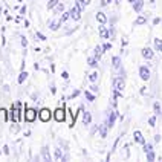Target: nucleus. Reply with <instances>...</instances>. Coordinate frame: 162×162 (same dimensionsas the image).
Segmentation results:
<instances>
[{"label":"nucleus","instance_id":"nucleus-4","mask_svg":"<svg viewBox=\"0 0 162 162\" xmlns=\"http://www.w3.org/2000/svg\"><path fill=\"white\" fill-rule=\"evenodd\" d=\"M139 77L142 78L144 81L150 80V71H148V67H145V66H141L139 67Z\"/></svg>","mask_w":162,"mask_h":162},{"label":"nucleus","instance_id":"nucleus-29","mask_svg":"<svg viewBox=\"0 0 162 162\" xmlns=\"http://www.w3.org/2000/svg\"><path fill=\"white\" fill-rule=\"evenodd\" d=\"M84 96H86V98H87L89 101H93V99H95V96H93V95H92V93H90L89 90H86V92H84Z\"/></svg>","mask_w":162,"mask_h":162},{"label":"nucleus","instance_id":"nucleus-20","mask_svg":"<svg viewBox=\"0 0 162 162\" xmlns=\"http://www.w3.org/2000/svg\"><path fill=\"white\" fill-rule=\"evenodd\" d=\"M60 25H61V22H60V20H55V22L51 23V29H52V31H57Z\"/></svg>","mask_w":162,"mask_h":162},{"label":"nucleus","instance_id":"nucleus-31","mask_svg":"<svg viewBox=\"0 0 162 162\" xmlns=\"http://www.w3.org/2000/svg\"><path fill=\"white\" fill-rule=\"evenodd\" d=\"M55 11H57V12H63V11H64V6H63V3H58V5L55 6Z\"/></svg>","mask_w":162,"mask_h":162},{"label":"nucleus","instance_id":"nucleus-5","mask_svg":"<svg viewBox=\"0 0 162 162\" xmlns=\"http://www.w3.org/2000/svg\"><path fill=\"white\" fill-rule=\"evenodd\" d=\"M40 119L43 122H47L51 119V110L49 109H41L40 110Z\"/></svg>","mask_w":162,"mask_h":162},{"label":"nucleus","instance_id":"nucleus-30","mask_svg":"<svg viewBox=\"0 0 162 162\" xmlns=\"http://www.w3.org/2000/svg\"><path fill=\"white\" fill-rule=\"evenodd\" d=\"M107 127H109L107 124H104V125L101 127V136H103V138H104V136L107 135Z\"/></svg>","mask_w":162,"mask_h":162},{"label":"nucleus","instance_id":"nucleus-19","mask_svg":"<svg viewBox=\"0 0 162 162\" xmlns=\"http://www.w3.org/2000/svg\"><path fill=\"white\" fill-rule=\"evenodd\" d=\"M26 78H28V74L25 71H22V74L18 77V84H23V81H26Z\"/></svg>","mask_w":162,"mask_h":162},{"label":"nucleus","instance_id":"nucleus-27","mask_svg":"<svg viewBox=\"0 0 162 162\" xmlns=\"http://www.w3.org/2000/svg\"><path fill=\"white\" fill-rule=\"evenodd\" d=\"M89 80L92 81V83H95V81L98 80V72H92V74L89 75Z\"/></svg>","mask_w":162,"mask_h":162},{"label":"nucleus","instance_id":"nucleus-21","mask_svg":"<svg viewBox=\"0 0 162 162\" xmlns=\"http://www.w3.org/2000/svg\"><path fill=\"white\" fill-rule=\"evenodd\" d=\"M63 158V152L61 148H55V161H60Z\"/></svg>","mask_w":162,"mask_h":162},{"label":"nucleus","instance_id":"nucleus-33","mask_svg":"<svg viewBox=\"0 0 162 162\" xmlns=\"http://www.w3.org/2000/svg\"><path fill=\"white\" fill-rule=\"evenodd\" d=\"M147 161H155V153H153V150L147 153Z\"/></svg>","mask_w":162,"mask_h":162},{"label":"nucleus","instance_id":"nucleus-10","mask_svg":"<svg viewBox=\"0 0 162 162\" xmlns=\"http://www.w3.org/2000/svg\"><path fill=\"white\" fill-rule=\"evenodd\" d=\"M142 57H144V58H147V60L153 58V51H152L150 47H145V49H142Z\"/></svg>","mask_w":162,"mask_h":162},{"label":"nucleus","instance_id":"nucleus-22","mask_svg":"<svg viewBox=\"0 0 162 162\" xmlns=\"http://www.w3.org/2000/svg\"><path fill=\"white\" fill-rule=\"evenodd\" d=\"M104 51H103V47L101 46H96V49H95V57L99 60V57H101V54H103Z\"/></svg>","mask_w":162,"mask_h":162},{"label":"nucleus","instance_id":"nucleus-23","mask_svg":"<svg viewBox=\"0 0 162 162\" xmlns=\"http://www.w3.org/2000/svg\"><path fill=\"white\" fill-rule=\"evenodd\" d=\"M96 64H98V58H96V57H92V58H89V66L95 67Z\"/></svg>","mask_w":162,"mask_h":162},{"label":"nucleus","instance_id":"nucleus-15","mask_svg":"<svg viewBox=\"0 0 162 162\" xmlns=\"http://www.w3.org/2000/svg\"><path fill=\"white\" fill-rule=\"evenodd\" d=\"M8 121V112L5 109H0V122H6Z\"/></svg>","mask_w":162,"mask_h":162},{"label":"nucleus","instance_id":"nucleus-42","mask_svg":"<svg viewBox=\"0 0 162 162\" xmlns=\"http://www.w3.org/2000/svg\"><path fill=\"white\" fill-rule=\"evenodd\" d=\"M78 93H80V92H78V90H77V92H74V93H72V95H71V99H72V98H75V96H77V95H78Z\"/></svg>","mask_w":162,"mask_h":162},{"label":"nucleus","instance_id":"nucleus-44","mask_svg":"<svg viewBox=\"0 0 162 162\" xmlns=\"http://www.w3.org/2000/svg\"><path fill=\"white\" fill-rule=\"evenodd\" d=\"M155 141H156V142H159V141H161V136H159V135H156V136H155Z\"/></svg>","mask_w":162,"mask_h":162},{"label":"nucleus","instance_id":"nucleus-2","mask_svg":"<svg viewBox=\"0 0 162 162\" xmlns=\"http://www.w3.org/2000/svg\"><path fill=\"white\" fill-rule=\"evenodd\" d=\"M35 118H37V112H35L34 109H28L26 113H25V121L34 122L35 121Z\"/></svg>","mask_w":162,"mask_h":162},{"label":"nucleus","instance_id":"nucleus-32","mask_svg":"<svg viewBox=\"0 0 162 162\" xmlns=\"http://www.w3.org/2000/svg\"><path fill=\"white\" fill-rule=\"evenodd\" d=\"M152 150H153L152 144H144V152H145V153H148V152H152Z\"/></svg>","mask_w":162,"mask_h":162},{"label":"nucleus","instance_id":"nucleus-34","mask_svg":"<svg viewBox=\"0 0 162 162\" xmlns=\"http://www.w3.org/2000/svg\"><path fill=\"white\" fill-rule=\"evenodd\" d=\"M35 35H37V37H38V40H41V41L46 40V37H44V35H43L41 32H35Z\"/></svg>","mask_w":162,"mask_h":162},{"label":"nucleus","instance_id":"nucleus-45","mask_svg":"<svg viewBox=\"0 0 162 162\" xmlns=\"http://www.w3.org/2000/svg\"><path fill=\"white\" fill-rule=\"evenodd\" d=\"M128 2H130V3H133V2H135V0H128Z\"/></svg>","mask_w":162,"mask_h":162},{"label":"nucleus","instance_id":"nucleus-13","mask_svg":"<svg viewBox=\"0 0 162 162\" xmlns=\"http://www.w3.org/2000/svg\"><path fill=\"white\" fill-rule=\"evenodd\" d=\"M41 159H43V161H51V156H49V150H47V147H44V148L41 150Z\"/></svg>","mask_w":162,"mask_h":162},{"label":"nucleus","instance_id":"nucleus-3","mask_svg":"<svg viewBox=\"0 0 162 162\" xmlns=\"http://www.w3.org/2000/svg\"><path fill=\"white\" fill-rule=\"evenodd\" d=\"M71 17H72L74 20H80L81 18V8L78 5L72 6V9H71Z\"/></svg>","mask_w":162,"mask_h":162},{"label":"nucleus","instance_id":"nucleus-28","mask_svg":"<svg viewBox=\"0 0 162 162\" xmlns=\"http://www.w3.org/2000/svg\"><path fill=\"white\" fill-rule=\"evenodd\" d=\"M145 22H147V18L141 15V17H138V18H136V22H135V23H136V25H144Z\"/></svg>","mask_w":162,"mask_h":162},{"label":"nucleus","instance_id":"nucleus-35","mask_svg":"<svg viewBox=\"0 0 162 162\" xmlns=\"http://www.w3.org/2000/svg\"><path fill=\"white\" fill-rule=\"evenodd\" d=\"M110 47H112V44H110V43H106V44H104V46H103V51H104V52H106V51H109V49H110Z\"/></svg>","mask_w":162,"mask_h":162},{"label":"nucleus","instance_id":"nucleus-36","mask_svg":"<svg viewBox=\"0 0 162 162\" xmlns=\"http://www.w3.org/2000/svg\"><path fill=\"white\" fill-rule=\"evenodd\" d=\"M155 110H156V113H158V115H159V113H161V106H159V104H158V103H156V104H155Z\"/></svg>","mask_w":162,"mask_h":162},{"label":"nucleus","instance_id":"nucleus-1","mask_svg":"<svg viewBox=\"0 0 162 162\" xmlns=\"http://www.w3.org/2000/svg\"><path fill=\"white\" fill-rule=\"evenodd\" d=\"M20 107H22V103H17L14 107H11V119L14 122H18L20 118H18V112H20Z\"/></svg>","mask_w":162,"mask_h":162},{"label":"nucleus","instance_id":"nucleus-12","mask_svg":"<svg viewBox=\"0 0 162 162\" xmlns=\"http://www.w3.org/2000/svg\"><path fill=\"white\" fill-rule=\"evenodd\" d=\"M96 20H98L101 25H104V23L107 22V15H106L104 12H96Z\"/></svg>","mask_w":162,"mask_h":162},{"label":"nucleus","instance_id":"nucleus-39","mask_svg":"<svg viewBox=\"0 0 162 162\" xmlns=\"http://www.w3.org/2000/svg\"><path fill=\"white\" fill-rule=\"evenodd\" d=\"M61 77H63L64 80H67V78H69V74H67V72H63V74H61Z\"/></svg>","mask_w":162,"mask_h":162},{"label":"nucleus","instance_id":"nucleus-14","mask_svg":"<svg viewBox=\"0 0 162 162\" xmlns=\"http://www.w3.org/2000/svg\"><path fill=\"white\" fill-rule=\"evenodd\" d=\"M116 113L115 112H110V119H109V122H107V125H109V128L110 127H113V124H115V119H116Z\"/></svg>","mask_w":162,"mask_h":162},{"label":"nucleus","instance_id":"nucleus-11","mask_svg":"<svg viewBox=\"0 0 162 162\" xmlns=\"http://www.w3.org/2000/svg\"><path fill=\"white\" fill-rule=\"evenodd\" d=\"M142 6H144V0H135V2H133V9H135L136 12H139V11L142 9Z\"/></svg>","mask_w":162,"mask_h":162},{"label":"nucleus","instance_id":"nucleus-6","mask_svg":"<svg viewBox=\"0 0 162 162\" xmlns=\"http://www.w3.org/2000/svg\"><path fill=\"white\" fill-rule=\"evenodd\" d=\"M54 118L58 122H63L64 118H66V116H64V110H63V109H57V110L54 112Z\"/></svg>","mask_w":162,"mask_h":162},{"label":"nucleus","instance_id":"nucleus-40","mask_svg":"<svg viewBox=\"0 0 162 162\" xmlns=\"http://www.w3.org/2000/svg\"><path fill=\"white\" fill-rule=\"evenodd\" d=\"M90 90H92V92H98V87H96V86H90Z\"/></svg>","mask_w":162,"mask_h":162},{"label":"nucleus","instance_id":"nucleus-26","mask_svg":"<svg viewBox=\"0 0 162 162\" xmlns=\"http://www.w3.org/2000/svg\"><path fill=\"white\" fill-rule=\"evenodd\" d=\"M58 5V0H49V3H47V9H52V8H55Z\"/></svg>","mask_w":162,"mask_h":162},{"label":"nucleus","instance_id":"nucleus-41","mask_svg":"<svg viewBox=\"0 0 162 162\" xmlns=\"http://www.w3.org/2000/svg\"><path fill=\"white\" fill-rule=\"evenodd\" d=\"M22 44H23V46H28V41H26V38H25V37L22 38Z\"/></svg>","mask_w":162,"mask_h":162},{"label":"nucleus","instance_id":"nucleus-43","mask_svg":"<svg viewBox=\"0 0 162 162\" xmlns=\"http://www.w3.org/2000/svg\"><path fill=\"white\" fill-rule=\"evenodd\" d=\"M25 12H26V6H23V8L20 9V14H25Z\"/></svg>","mask_w":162,"mask_h":162},{"label":"nucleus","instance_id":"nucleus-7","mask_svg":"<svg viewBox=\"0 0 162 162\" xmlns=\"http://www.w3.org/2000/svg\"><path fill=\"white\" fill-rule=\"evenodd\" d=\"M113 89L118 90V92H122V89H124V80H121L119 77L115 78V80H113Z\"/></svg>","mask_w":162,"mask_h":162},{"label":"nucleus","instance_id":"nucleus-25","mask_svg":"<svg viewBox=\"0 0 162 162\" xmlns=\"http://www.w3.org/2000/svg\"><path fill=\"white\" fill-rule=\"evenodd\" d=\"M71 17V11H67V12H63V15H61V18H60V22L63 23V22H66L67 18Z\"/></svg>","mask_w":162,"mask_h":162},{"label":"nucleus","instance_id":"nucleus-37","mask_svg":"<svg viewBox=\"0 0 162 162\" xmlns=\"http://www.w3.org/2000/svg\"><path fill=\"white\" fill-rule=\"evenodd\" d=\"M148 122H150V125L153 127V125H155V122H156V118H155V116H152V118L148 119Z\"/></svg>","mask_w":162,"mask_h":162},{"label":"nucleus","instance_id":"nucleus-8","mask_svg":"<svg viewBox=\"0 0 162 162\" xmlns=\"http://www.w3.org/2000/svg\"><path fill=\"white\" fill-rule=\"evenodd\" d=\"M133 136H135V141H136V142H139V144H145V139H144V136H142L141 132L136 130V132L133 133Z\"/></svg>","mask_w":162,"mask_h":162},{"label":"nucleus","instance_id":"nucleus-17","mask_svg":"<svg viewBox=\"0 0 162 162\" xmlns=\"http://www.w3.org/2000/svg\"><path fill=\"white\" fill-rule=\"evenodd\" d=\"M89 3H90V0H77V5L81 8V11H83V9H84Z\"/></svg>","mask_w":162,"mask_h":162},{"label":"nucleus","instance_id":"nucleus-9","mask_svg":"<svg viewBox=\"0 0 162 162\" xmlns=\"http://www.w3.org/2000/svg\"><path fill=\"white\" fill-rule=\"evenodd\" d=\"M99 35H101V38H109V29L104 25L99 26Z\"/></svg>","mask_w":162,"mask_h":162},{"label":"nucleus","instance_id":"nucleus-16","mask_svg":"<svg viewBox=\"0 0 162 162\" xmlns=\"http://www.w3.org/2000/svg\"><path fill=\"white\" fill-rule=\"evenodd\" d=\"M90 121H92L90 113H89V112H84V113H83V124H90Z\"/></svg>","mask_w":162,"mask_h":162},{"label":"nucleus","instance_id":"nucleus-38","mask_svg":"<svg viewBox=\"0 0 162 162\" xmlns=\"http://www.w3.org/2000/svg\"><path fill=\"white\" fill-rule=\"evenodd\" d=\"M112 0H101V6H107Z\"/></svg>","mask_w":162,"mask_h":162},{"label":"nucleus","instance_id":"nucleus-18","mask_svg":"<svg viewBox=\"0 0 162 162\" xmlns=\"http://www.w3.org/2000/svg\"><path fill=\"white\" fill-rule=\"evenodd\" d=\"M112 61H113V67H115V69H119V66H121V58H119V57H113Z\"/></svg>","mask_w":162,"mask_h":162},{"label":"nucleus","instance_id":"nucleus-24","mask_svg":"<svg viewBox=\"0 0 162 162\" xmlns=\"http://www.w3.org/2000/svg\"><path fill=\"white\" fill-rule=\"evenodd\" d=\"M155 46H156L158 51H161L162 52V40L161 38H155Z\"/></svg>","mask_w":162,"mask_h":162}]
</instances>
